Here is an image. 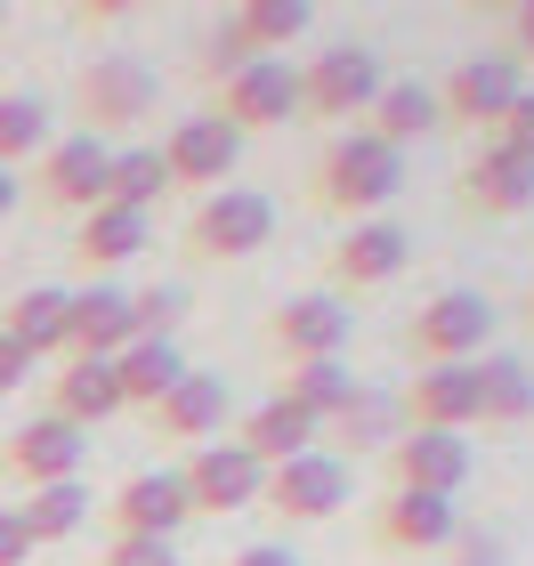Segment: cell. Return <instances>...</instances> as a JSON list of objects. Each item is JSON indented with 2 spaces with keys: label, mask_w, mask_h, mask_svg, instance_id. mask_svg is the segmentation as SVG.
Listing matches in <instances>:
<instances>
[{
  "label": "cell",
  "mask_w": 534,
  "mask_h": 566,
  "mask_svg": "<svg viewBox=\"0 0 534 566\" xmlns=\"http://www.w3.org/2000/svg\"><path fill=\"white\" fill-rule=\"evenodd\" d=\"M397 187H405V154L380 146L373 130L333 138V146H324V163H316V202H324V211H341L348 227L356 219H380L397 202Z\"/></svg>",
  "instance_id": "1"
},
{
  "label": "cell",
  "mask_w": 534,
  "mask_h": 566,
  "mask_svg": "<svg viewBox=\"0 0 534 566\" xmlns=\"http://www.w3.org/2000/svg\"><path fill=\"white\" fill-rule=\"evenodd\" d=\"M373 97H380V49H365V41L316 49L308 73H300V114H316V122L373 114Z\"/></svg>",
  "instance_id": "2"
},
{
  "label": "cell",
  "mask_w": 534,
  "mask_h": 566,
  "mask_svg": "<svg viewBox=\"0 0 534 566\" xmlns=\"http://www.w3.org/2000/svg\"><path fill=\"white\" fill-rule=\"evenodd\" d=\"M348 332H356V307L333 300V292H300L268 316V348L292 356V365H333L348 356Z\"/></svg>",
  "instance_id": "3"
},
{
  "label": "cell",
  "mask_w": 534,
  "mask_h": 566,
  "mask_svg": "<svg viewBox=\"0 0 534 566\" xmlns=\"http://www.w3.org/2000/svg\"><path fill=\"white\" fill-rule=\"evenodd\" d=\"M268 235H275V202L251 195V187L202 195V202H195V227H187V243L202 251V260H251Z\"/></svg>",
  "instance_id": "4"
},
{
  "label": "cell",
  "mask_w": 534,
  "mask_h": 566,
  "mask_svg": "<svg viewBox=\"0 0 534 566\" xmlns=\"http://www.w3.org/2000/svg\"><path fill=\"white\" fill-rule=\"evenodd\" d=\"M82 130L97 138V130H130V122H146L155 114V65H138L130 49H106V57H90V73H82Z\"/></svg>",
  "instance_id": "5"
},
{
  "label": "cell",
  "mask_w": 534,
  "mask_h": 566,
  "mask_svg": "<svg viewBox=\"0 0 534 566\" xmlns=\"http://www.w3.org/2000/svg\"><path fill=\"white\" fill-rule=\"evenodd\" d=\"M470 470H478V453H470V437H453V429H405L397 446H389L397 494H438V502H453L470 485Z\"/></svg>",
  "instance_id": "6"
},
{
  "label": "cell",
  "mask_w": 534,
  "mask_h": 566,
  "mask_svg": "<svg viewBox=\"0 0 534 566\" xmlns=\"http://www.w3.org/2000/svg\"><path fill=\"white\" fill-rule=\"evenodd\" d=\"M341 502H348V461L324 453V446L284 461V470H268V494H260V510H275L284 526H316V518H333Z\"/></svg>",
  "instance_id": "7"
},
{
  "label": "cell",
  "mask_w": 534,
  "mask_h": 566,
  "mask_svg": "<svg viewBox=\"0 0 534 566\" xmlns=\"http://www.w3.org/2000/svg\"><path fill=\"white\" fill-rule=\"evenodd\" d=\"M0 461H9V478L24 485V494H41V485H73V478H82V461H90V429L41 413V421H24L9 446H0Z\"/></svg>",
  "instance_id": "8"
},
{
  "label": "cell",
  "mask_w": 534,
  "mask_h": 566,
  "mask_svg": "<svg viewBox=\"0 0 534 566\" xmlns=\"http://www.w3.org/2000/svg\"><path fill=\"white\" fill-rule=\"evenodd\" d=\"M178 478H187V502L211 510V518H227V510H260V494H268V470L235 446V437H219V446H195Z\"/></svg>",
  "instance_id": "9"
},
{
  "label": "cell",
  "mask_w": 534,
  "mask_h": 566,
  "mask_svg": "<svg viewBox=\"0 0 534 566\" xmlns=\"http://www.w3.org/2000/svg\"><path fill=\"white\" fill-rule=\"evenodd\" d=\"M106 163H114V146L90 138V130L49 138V154L33 163V187H41V202H57V211H97V202H106Z\"/></svg>",
  "instance_id": "10"
},
{
  "label": "cell",
  "mask_w": 534,
  "mask_h": 566,
  "mask_svg": "<svg viewBox=\"0 0 534 566\" xmlns=\"http://www.w3.org/2000/svg\"><path fill=\"white\" fill-rule=\"evenodd\" d=\"M486 332H494V307L478 292H438L413 316V356H421V365H478Z\"/></svg>",
  "instance_id": "11"
},
{
  "label": "cell",
  "mask_w": 534,
  "mask_h": 566,
  "mask_svg": "<svg viewBox=\"0 0 534 566\" xmlns=\"http://www.w3.org/2000/svg\"><path fill=\"white\" fill-rule=\"evenodd\" d=\"M219 122H227V130H275V122H300V73L284 57L243 65L235 82H219Z\"/></svg>",
  "instance_id": "12"
},
{
  "label": "cell",
  "mask_w": 534,
  "mask_h": 566,
  "mask_svg": "<svg viewBox=\"0 0 534 566\" xmlns=\"http://www.w3.org/2000/svg\"><path fill=\"white\" fill-rule=\"evenodd\" d=\"M243 163V130H227L219 114H195V122H178V130L163 138V170H170V187H202V195H219V178H235Z\"/></svg>",
  "instance_id": "13"
},
{
  "label": "cell",
  "mask_w": 534,
  "mask_h": 566,
  "mask_svg": "<svg viewBox=\"0 0 534 566\" xmlns=\"http://www.w3.org/2000/svg\"><path fill=\"white\" fill-rule=\"evenodd\" d=\"M106 510H114V534H130V543H170V534L195 518L187 478H178V470H138Z\"/></svg>",
  "instance_id": "14"
},
{
  "label": "cell",
  "mask_w": 534,
  "mask_h": 566,
  "mask_svg": "<svg viewBox=\"0 0 534 566\" xmlns=\"http://www.w3.org/2000/svg\"><path fill=\"white\" fill-rule=\"evenodd\" d=\"M462 195H470V211H486V219H519L534 202V154L486 138L470 154V170H462Z\"/></svg>",
  "instance_id": "15"
},
{
  "label": "cell",
  "mask_w": 534,
  "mask_h": 566,
  "mask_svg": "<svg viewBox=\"0 0 534 566\" xmlns=\"http://www.w3.org/2000/svg\"><path fill=\"white\" fill-rule=\"evenodd\" d=\"M405 429H478V365H421L405 389Z\"/></svg>",
  "instance_id": "16"
},
{
  "label": "cell",
  "mask_w": 534,
  "mask_h": 566,
  "mask_svg": "<svg viewBox=\"0 0 534 566\" xmlns=\"http://www.w3.org/2000/svg\"><path fill=\"white\" fill-rule=\"evenodd\" d=\"M138 340V316H130V292H114V283H90V292H73V316H65V356H114Z\"/></svg>",
  "instance_id": "17"
},
{
  "label": "cell",
  "mask_w": 534,
  "mask_h": 566,
  "mask_svg": "<svg viewBox=\"0 0 534 566\" xmlns=\"http://www.w3.org/2000/svg\"><path fill=\"white\" fill-rule=\"evenodd\" d=\"M519 90H526V82H519V65H511V57H462V65L446 73L438 106H446L453 122H486V130H494V122L511 114V97H519Z\"/></svg>",
  "instance_id": "18"
},
{
  "label": "cell",
  "mask_w": 534,
  "mask_h": 566,
  "mask_svg": "<svg viewBox=\"0 0 534 566\" xmlns=\"http://www.w3.org/2000/svg\"><path fill=\"white\" fill-rule=\"evenodd\" d=\"M227 413H235V405H227V380H219V373H187V380H178V389L155 405V429L178 437V446L195 453V446H219Z\"/></svg>",
  "instance_id": "19"
},
{
  "label": "cell",
  "mask_w": 534,
  "mask_h": 566,
  "mask_svg": "<svg viewBox=\"0 0 534 566\" xmlns=\"http://www.w3.org/2000/svg\"><path fill=\"white\" fill-rule=\"evenodd\" d=\"M316 421L300 413L292 397H268V405H251L243 413V429H235V446L260 461V470H284V461H300V453H316Z\"/></svg>",
  "instance_id": "20"
},
{
  "label": "cell",
  "mask_w": 534,
  "mask_h": 566,
  "mask_svg": "<svg viewBox=\"0 0 534 566\" xmlns=\"http://www.w3.org/2000/svg\"><path fill=\"white\" fill-rule=\"evenodd\" d=\"M405 251H413V235H405V227H389V219H356L348 243L333 251V275L348 283V292H373V283H389V275L405 268Z\"/></svg>",
  "instance_id": "21"
},
{
  "label": "cell",
  "mask_w": 534,
  "mask_h": 566,
  "mask_svg": "<svg viewBox=\"0 0 534 566\" xmlns=\"http://www.w3.org/2000/svg\"><path fill=\"white\" fill-rule=\"evenodd\" d=\"M380 543H389V551H453V543H462L453 502H438V494H389V502H380Z\"/></svg>",
  "instance_id": "22"
},
{
  "label": "cell",
  "mask_w": 534,
  "mask_h": 566,
  "mask_svg": "<svg viewBox=\"0 0 534 566\" xmlns=\"http://www.w3.org/2000/svg\"><path fill=\"white\" fill-rule=\"evenodd\" d=\"M65 316H73V292H57V283H33V292L9 300L0 340H17L24 356H57V348H65Z\"/></svg>",
  "instance_id": "23"
},
{
  "label": "cell",
  "mask_w": 534,
  "mask_h": 566,
  "mask_svg": "<svg viewBox=\"0 0 534 566\" xmlns=\"http://www.w3.org/2000/svg\"><path fill=\"white\" fill-rule=\"evenodd\" d=\"M146 243V219L122 211V202H97V211H82V235H73V260H82V275H106L122 260H138Z\"/></svg>",
  "instance_id": "24"
},
{
  "label": "cell",
  "mask_w": 534,
  "mask_h": 566,
  "mask_svg": "<svg viewBox=\"0 0 534 566\" xmlns=\"http://www.w3.org/2000/svg\"><path fill=\"white\" fill-rule=\"evenodd\" d=\"M122 413V380L106 356H73V365L57 373V421L73 429H97V421H114Z\"/></svg>",
  "instance_id": "25"
},
{
  "label": "cell",
  "mask_w": 534,
  "mask_h": 566,
  "mask_svg": "<svg viewBox=\"0 0 534 566\" xmlns=\"http://www.w3.org/2000/svg\"><path fill=\"white\" fill-rule=\"evenodd\" d=\"M114 380H122V405H146V413H155L178 380H187V356H178V340H130L114 356Z\"/></svg>",
  "instance_id": "26"
},
{
  "label": "cell",
  "mask_w": 534,
  "mask_h": 566,
  "mask_svg": "<svg viewBox=\"0 0 534 566\" xmlns=\"http://www.w3.org/2000/svg\"><path fill=\"white\" fill-rule=\"evenodd\" d=\"M446 122V106H438V90H421V82H380V97H373V138L380 146H413V138H429Z\"/></svg>",
  "instance_id": "27"
},
{
  "label": "cell",
  "mask_w": 534,
  "mask_h": 566,
  "mask_svg": "<svg viewBox=\"0 0 534 566\" xmlns=\"http://www.w3.org/2000/svg\"><path fill=\"white\" fill-rule=\"evenodd\" d=\"M478 421L486 429L534 421V373L519 365V356H486V365H478Z\"/></svg>",
  "instance_id": "28"
},
{
  "label": "cell",
  "mask_w": 534,
  "mask_h": 566,
  "mask_svg": "<svg viewBox=\"0 0 534 566\" xmlns=\"http://www.w3.org/2000/svg\"><path fill=\"white\" fill-rule=\"evenodd\" d=\"M170 195V170H163V146H122L106 163V202H122V211H155V202Z\"/></svg>",
  "instance_id": "29"
},
{
  "label": "cell",
  "mask_w": 534,
  "mask_h": 566,
  "mask_svg": "<svg viewBox=\"0 0 534 566\" xmlns=\"http://www.w3.org/2000/svg\"><path fill=\"white\" fill-rule=\"evenodd\" d=\"M284 397H292V405H300V413H308L316 429H333V421L348 413V405H356V373L341 365V356H333V365H292Z\"/></svg>",
  "instance_id": "30"
},
{
  "label": "cell",
  "mask_w": 534,
  "mask_h": 566,
  "mask_svg": "<svg viewBox=\"0 0 534 566\" xmlns=\"http://www.w3.org/2000/svg\"><path fill=\"white\" fill-rule=\"evenodd\" d=\"M17 518H24V534H33V543H65V534L90 518L82 478H73V485H41V494H24V510H17Z\"/></svg>",
  "instance_id": "31"
},
{
  "label": "cell",
  "mask_w": 534,
  "mask_h": 566,
  "mask_svg": "<svg viewBox=\"0 0 534 566\" xmlns=\"http://www.w3.org/2000/svg\"><path fill=\"white\" fill-rule=\"evenodd\" d=\"M333 437H341V446H348V453H373V446H380V453H389V446H397V437H405V413H397V405H389V397H373V389H356V405H348V413L333 421Z\"/></svg>",
  "instance_id": "32"
},
{
  "label": "cell",
  "mask_w": 534,
  "mask_h": 566,
  "mask_svg": "<svg viewBox=\"0 0 534 566\" xmlns=\"http://www.w3.org/2000/svg\"><path fill=\"white\" fill-rule=\"evenodd\" d=\"M235 24H243V41L268 57V49H284V41H300V33H308V24H316V9H308V0H243V9H235Z\"/></svg>",
  "instance_id": "33"
},
{
  "label": "cell",
  "mask_w": 534,
  "mask_h": 566,
  "mask_svg": "<svg viewBox=\"0 0 534 566\" xmlns=\"http://www.w3.org/2000/svg\"><path fill=\"white\" fill-rule=\"evenodd\" d=\"M41 154H49V106L41 97H0V170L41 163Z\"/></svg>",
  "instance_id": "34"
},
{
  "label": "cell",
  "mask_w": 534,
  "mask_h": 566,
  "mask_svg": "<svg viewBox=\"0 0 534 566\" xmlns=\"http://www.w3.org/2000/svg\"><path fill=\"white\" fill-rule=\"evenodd\" d=\"M195 65H202V82H235L243 65H260V49L243 41V24H235V17H219L211 33H202V49H195Z\"/></svg>",
  "instance_id": "35"
},
{
  "label": "cell",
  "mask_w": 534,
  "mask_h": 566,
  "mask_svg": "<svg viewBox=\"0 0 534 566\" xmlns=\"http://www.w3.org/2000/svg\"><path fill=\"white\" fill-rule=\"evenodd\" d=\"M130 316H138V340H170L178 316H187V292H146L130 300Z\"/></svg>",
  "instance_id": "36"
},
{
  "label": "cell",
  "mask_w": 534,
  "mask_h": 566,
  "mask_svg": "<svg viewBox=\"0 0 534 566\" xmlns=\"http://www.w3.org/2000/svg\"><path fill=\"white\" fill-rule=\"evenodd\" d=\"M97 566H178V543H130V534H114Z\"/></svg>",
  "instance_id": "37"
},
{
  "label": "cell",
  "mask_w": 534,
  "mask_h": 566,
  "mask_svg": "<svg viewBox=\"0 0 534 566\" xmlns=\"http://www.w3.org/2000/svg\"><path fill=\"white\" fill-rule=\"evenodd\" d=\"M494 138H502V146H519V154H534V90L511 97V114L494 122Z\"/></svg>",
  "instance_id": "38"
},
{
  "label": "cell",
  "mask_w": 534,
  "mask_h": 566,
  "mask_svg": "<svg viewBox=\"0 0 534 566\" xmlns=\"http://www.w3.org/2000/svg\"><path fill=\"white\" fill-rule=\"evenodd\" d=\"M33 551H41V543L24 534V518H17V510H0V566H24Z\"/></svg>",
  "instance_id": "39"
},
{
  "label": "cell",
  "mask_w": 534,
  "mask_h": 566,
  "mask_svg": "<svg viewBox=\"0 0 534 566\" xmlns=\"http://www.w3.org/2000/svg\"><path fill=\"white\" fill-rule=\"evenodd\" d=\"M24 373H33V356H24L17 340H0V397H9V389H24Z\"/></svg>",
  "instance_id": "40"
},
{
  "label": "cell",
  "mask_w": 534,
  "mask_h": 566,
  "mask_svg": "<svg viewBox=\"0 0 534 566\" xmlns=\"http://www.w3.org/2000/svg\"><path fill=\"white\" fill-rule=\"evenodd\" d=\"M227 566H300V558H292L284 543H243V551L227 558Z\"/></svg>",
  "instance_id": "41"
},
{
  "label": "cell",
  "mask_w": 534,
  "mask_h": 566,
  "mask_svg": "<svg viewBox=\"0 0 534 566\" xmlns=\"http://www.w3.org/2000/svg\"><path fill=\"white\" fill-rule=\"evenodd\" d=\"M453 566H502V551L486 543V534H462V543H453Z\"/></svg>",
  "instance_id": "42"
},
{
  "label": "cell",
  "mask_w": 534,
  "mask_h": 566,
  "mask_svg": "<svg viewBox=\"0 0 534 566\" xmlns=\"http://www.w3.org/2000/svg\"><path fill=\"white\" fill-rule=\"evenodd\" d=\"M519 57H534V0L519 9Z\"/></svg>",
  "instance_id": "43"
},
{
  "label": "cell",
  "mask_w": 534,
  "mask_h": 566,
  "mask_svg": "<svg viewBox=\"0 0 534 566\" xmlns=\"http://www.w3.org/2000/svg\"><path fill=\"white\" fill-rule=\"evenodd\" d=\"M9 211H17V178L0 170V219H9Z\"/></svg>",
  "instance_id": "44"
}]
</instances>
